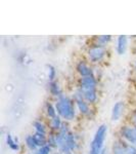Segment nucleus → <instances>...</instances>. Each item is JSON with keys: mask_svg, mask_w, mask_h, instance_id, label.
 I'll return each mask as SVG.
<instances>
[{"mask_svg": "<svg viewBox=\"0 0 136 154\" xmlns=\"http://www.w3.org/2000/svg\"><path fill=\"white\" fill-rule=\"evenodd\" d=\"M55 109L56 112L58 113L59 117L66 119L68 121H71L75 118L76 111L75 107L72 100L67 96H61L58 98V101L55 103Z\"/></svg>", "mask_w": 136, "mask_h": 154, "instance_id": "nucleus-1", "label": "nucleus"}, {"mask_svg": "<svg viewBox=\"0 0 136 154\" xmlns=\"http://www.w3.org/2000/svg\"><path fill=\"white\" fill-rule=\"evenodd\" d=\"M108 133V126L101 125L95 131V135L90 144V154H100L103 150V143Z\"/></svg>", "mask_w": 136, "mask_h": 154, "instance_id": "nucleus-2", "label": "nucleus"}, {"mask_svg": "<svg viewBox=\"0 0 136 154\" xmlns=\"http://www.w3.org/2000/svg\"><path fill=\"white\" fill-rule=\"evenodd\" d=\"M120 135L128 144L136 147V126H122L120 130Z\"/></svg>", "mask_w": 136, "mask_h": 154, "instance_id": "nucleus-3", "label": "nucleus"}, {"mask_svg": "<svg viewBox=\"0 0 136 154\" xmlns=\"http://www.w3.org/2000/svg\"><path fill=\"white\" fill-rule=\"evenodd\" d=\"M105 56V49L102 46L94 45L92 48H89L88 51V57L92 63H97L101 61Z\"/></svg>", "mask_w": 136, "mask_h": 154, "instance_id": "nucleus-4", "label": "nucleus"}, {"mask_svg": "<svg viewBox=\"0 0 136 154\" xmlns=\"http://www.w3.org/2000/svg\"><path fill=\"white\" fill-rule=\"evenodd\" d=\"M80 91H96V80L94 76L82 77L80 79Z\"/></svg>", "mask_w": 136, "mask_h": 154, "instance_id": "nucleus-5", "label": "nucleus"}, {"mask_svg": "<svg viewBox=\"0 0 136 154\" xmlns=\"http://www.w3.org/2000/svg\"><path fill=\"white\" fill-rule=\"evenodd\" d=\"M75 101H76V104H77V107H78V109L81 114L87 115V114L90 113V108H89L88 103L84 100V98H83V96L80 91H78L77 93H76Z\"/></svg>", "mask_w": 136, "mask_h": 154, "instance_id": "nucleus-6", "label": "nucleus"}, {"mask_svg": "<svg viewBox=\"0 0 136 154\" xmlns=\"http://www.w3.org/2000/svg\"><path fill=\"white\" fill-rule=\"evenodd\" d=\"M124 111V103L123 102H117L114 105L112 110V121H118L121 118Z\"/></svg>", "mask_w": 136, "mask_h": 154, "instance_id": "nucleus-7", "label": "nucleus"}, {"mask_svg": "<svg viewBox=\"0 0 136 154\" xmlns=\"http://www.w3.org/2000/svg\"><path fill=\"white\" fill-rule=\"evenodd\" d=\"M77 71L82 77H87V76H93L92 69L89 67L87 64L84 62H79L77 65Z\"/></svg>", "mask_w": 136, "mask_h": 154, "instance_id": "nucleus-8", "label": "nucleus"}, {"mask_svg": "<svg viewBox=\"0 0 136 154\" xmlns=\"http://www.w3.org/2000/svg\"><path fill=\"white\" fill-rule=\"evenodd\" d=\"M128 45V38L125 35L119 36L117 42V51L119 54H124Z\"/></svg>", "mask_w": 136, "mask_h": 154, "instance_id": "nucleus-9", "label": "nucleus"}, {"mask_svg": "<svg viewBox=\"0 0 136 154\" xmlns=\"http://www.w3.org/2000/svg\"><path fill=\"white\" fill-rule=\"evenodd\" d=\"M77 140H76V137L73 133H69L67 135V146L70 149V151H73L77 148Z\"/></svg>", "mask_w": 136, "mask_h": 154, "instance_id": "nucleus-10", "label": "nucleus"}, {"mask_svg": "<svg viewBox=\"0 0 136 154\" xmlns=\"http://www.w3.org/2000/svg\"><path fill=\"white\" fill-rule=\"evenodd\" d=\"M113 154H126V142L114 143Z\"/></svg>", "mask_w": 136, "mask_h": 154, "instance_id": "nucleus-11", "label": "nucleus"}, {"mask_svg": "<svg viewBox=\"0 0 136 154\" xmlns=\"http://www.w3.org/2000/svg\"><path fill=\"white\" fill-rule=\"evenodd\" d=\"M25 142H26V145L27 147H28L30 150L32 151H37L38 149H37V147H38V145H37V142L35 140V137H34V135H28L26 137V139H25Z\"/></svg>", "mask_w": 136, "mask_h": 154, "instance_id": "nucleus-12", "label": "nucleus"}, {"mask_svg": "<svg viewBox=\"0 0 136 154\" xmlns=\"http://www.w3.org/2000/svg\"><path fill=\"white\" fill-rule=\"evenodd\" d=\"M49 91H50L51 95L54 96V97H58V98H59V97L63 96V94H61V88H59L58 83L55 82V81H52V82L49 83Z\"/></svg>", "mask_w": 136, "mask_h": 154, "instance_id": "nucleus-13", "label": "nucleus"}, {"mask_svg": "<svg viewBox=\"0 0 136 154\" xmlns=\"http://www.w3.org/2000/svg\"><path fill=\"white\" fill-rule=\"evenodd\" d=\"M6 144L8 145V147L13 151H18L19 150V146L18 144V141L14 140L13 138L11 137L10 134H7L6 135Z\"/></svg>", "mask_w": 136, "mask_h": 154, "instance_id": "nucleus-14", "label": "nucleus"}, {"mask_svg": "<svg viewBox=\"0 0 136 154\" xmlns=\"http://www.w3.org/2000/svg\"><path fill=\"white\" fill-rule=\"evenodd\" d=\"M35 140L37 142V145H38V147H43V146L45 145H48L47 144V138H46L45 135H42V134H38V133H35Z\"/></svg>", "mask_w": 136, "mask_h": 154, "instance_id": "nucleus-15", "label": "nucleus"}, {"mask_svg": "<svg viewBox=\"0 0 136 154\" xmlns=\"http://www.w3.org/2000/svg\"><path fill=\"white\" fill-rule=\"evenodd\" d=\"M61 125H63V122H61V119L59 116H56V117H54L51 119L50 121V126L51 128H52L53 131H59L61 128Z\"/></svg>", "mask_w": 136, "mask_h": 154, "instance_id": "nucleus-16", "label": "nucleus"}, {"mask_svg": "<svg viewBox=\"0 0 136 154\" xmlns=\"http://www.w3.org/2000/svg\"><path fill=\"white\" fill-rule=\"evenodd\" d=\"M112 39V36L111 35H102V36H98L97 38H96V41H97V44L96 45L98 46H105V44L108 43L110 40Z\"/></svg>", "mask_w": 136, "mask_h": 154, "instance_id": "nucleus-17", "label": "nucleus"}, {"mask_svg": "<svg viewBox=\"0 0 136 154\" xmlns=\"http://www.w3.org/2000/svg\"><path fill=\"white\" fill-rule=\"evenodd\" d=\"M34 128H35L36 133L42 134V135H46V128L43 122H41V121H35V122H34Z\"/></svg>", "mask_w": 136, "mask_h": 154, "instance_id": "nucleus-18", "label": "nucleus"}, {"mask_svg": "<svg viewBox=\"0 0 136 154\" xmlns=\"http://www.w3.org/2000/svg\"><path fill=\"white\" fill-rule=\"evenodd\" d=\"M46 112H47V115H48V117L49 118H54V117H56V109L54 108L53 105H51L50 103H47L46 104Z\"/></svg>", "mask_w": 136, "mask_h": 154, "instance_id": "nucleus-19", "label": "nucleus"}, {"mask_svg": "<svg viewBox=\"0 0 136 154\" xmlns=\"http://www.w3.org/2000/svg\"><path fill=\"white\" fill-rule=\"evenodd\" d=\"M51 149L52 148H51L49 145H45V146H43V147L38 148V150L36 151L35 154H50Z\"/></svg>", "mask_w": 136, "mask_h": 154, "instance_id": "nucleus-20", "label": "nucleus"}, {"mask_svg": "<svg viewBox=\"0 0 136 154\" xmlns=\"http://www.w3.org/2000/svg\"><path fill=\"white\" fill-rule=\"evenodd\" d=\"M55 76H56V71H55V69H54V67H53V66L49 65V66H48V79L50 80V82H52V81L54 80Z\"/></svg>", "mask_w": 136, "mask_h": 154, "instance_id": "nucleus-21", "label": "nucleus"}, {"mask_svg": "<svg viewBox=\"0 0 136 154\" xmlns=\"http://www.w3.org/2000/svg\"><path fill=\"white\" fill-rule=\"evenodd\" d=\"M47 144L50 146L51 148L58 147V145H56V136L55 135H50V136H49L47 138Z\"/></svg>", "mask_w": 136, "mask_h": 154, "instance_id": "nucleus-22", "label": "nucleus"}, {"mask_svg": "<svg viewBox=\"0 0 136 154\" xmlns=\"http://www.w3.org/2000/svg\"><path fill=\"white\" fill-rule=\"evenodd\" d=\"M126 154H136V147L126 143Z\"/></svg>", "mask_w": 136, "mask_h": 154, "instance_id": "nucleus-23", "label": "nucleus"}, {"mask_svg": "<svg viewBox=\"0 0 136 154\" xmlns=\"http://www.w3.org/2000/svg\"><path fill=\"white\" fill-rule=\"evenodd\" d=\"M132 120H133V122L136 125V111H134V112L132 113Z\"/></svg>", "mask_w": 136, "mask_h": 154, "instance_id": "nucleus-24", "label": "nucleus"}, {"mask_svg": "<svg viewBox=\"0 0 136 154\" xmlns=\"http://www.w3.org/2000/svg\"><path fill=\"white\" fill-rule=\"evenodd\" d=\"M100 154H107V150H105V149H103L102 151H101V153Z\"/></svg>", "mask_w": 136, "mask_h": 154, "instance_id": "nucleus-25", "label": "nucleus"}, {"mask_svg": "<svg viewBox=\"0 0 136 154\" xmlns=\"http://www.w3.org/2000/svg\"><path fill=\"white\" fill-rule=\"evenodd\" d=\"M53 154H61V153H53Z\"/></svg>", "mask_w": 136, "mask_h": 154, "instance_id": "nucleus-26", "label": "nucleus"}]
</instances>
